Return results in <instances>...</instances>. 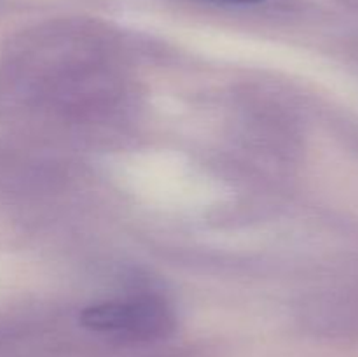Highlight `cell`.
Here are the masks:
<instances>
[{"label":"cell","instance_id":"2","mask_svg":"<svg viewBox=\"0 0 358 357\" xmlns=\"http://www.w3.org/2000/svg\"><path fill=\"white\" fill-rule=\"evenodd\" d=\"M215 2L240 4V6H252V4H261V2H264V0H215Z\"/></svg>","mask_w":358,"mask_h":357},{"label":"cell","instance_id":"1","mask_svg":"<svg viewBox=\"0 0 358 357\" xmlns=\"http://www.w3.org/2000/svg\"><path fill=\"white\" fill-rule=\"evenodd\" d=\"M80 322L98 335L149 342L166 336L173 329L175 317L164 300L140 294L90 304L80 314Z\"/></svg>","mask_w":358,"mask_h":357}]
</instances>
